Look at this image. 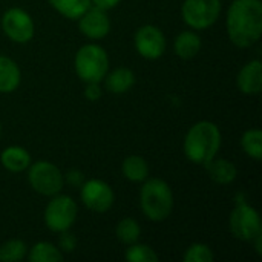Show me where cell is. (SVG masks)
Listing matches in <instances>:
<instances>
[{
  "mask_svg": "<svg viewBox=\"0 0 262 262\" xmlns=\"http://www.w3.org/2000/svg\"><path fill=\"white\" fill-rule=\"evenodd\" d=\"M227 29L230 40L239 48H247L258 41L262 32L261 0L233 2L227 14Z\"/></svg>",
  "mask_w": 262,
  "mask_h": 262,
  "instance_id": "1",
  "label": "cell"
},
{
  "mask_svg": "<svg viewBox=\"0 0 262 262\" xmlns=\"http://www.w3.org/2000/svg\"><path fill=\"white\" fill-rule=\"evenodd\" d=\"M221 146V134L210 121L196 123L184 141V152L196 164H207L216 155Z\"/></svg>",
  "mask_w": 262,
  "mask_h": 262,
  "instance_id": "2",
  "label": "cell"
},
{
  "mask_svg": "<svg viewBox=\"0 0 262 262\" xmlns=\"http://www.w3.org/2000/svg\"><path fill=\"white\" fill-rule=\"evenodd\" d=\"M141 209L152 221L166 220L173 209V195L167 183L154 178L141 189Z\"/></svg>",
  "mask_w": 262,
  "mask_h": 262,
  "instance_id": "3",
  "label": "cell"
},
{
  "mask_svg": "<svg viewBox=\"0 0 262 262\" xmlns=\"http://www.w3.org/2000/svg\"><path fill=\"white\" fill-rule=\"evenodd\" d=\"M107 55L97 45H86L75 55V71L86 83H100L107 72Z\"/></svg>",
  "mask_w": 262,
  "mask_h": 262,
  "instance_id": "4",
  "label": "cell"
},
{
  "mask_svg": "<svg viewBox=\"0 0 262 262\" xmlns=\"http://www.w3.org/2000/svg\"><path fill=\"white\" fill-rule=\"evenodd\" d=\"M220 11V0H186L183 5V18L189 26L204 29L216 21Z\"/></svg>",
  "mask_w": 262,
  "mask_h": 262,
  "instance_id": "5",
  "label": "cell"
},
{
  "mask_svg": "<svg viewBox=\"0 0 262 262\" xmlns=\"http://www.w3.org/2000/svg\"><path fill=\"white\" fill-rule=\"evenodd\" d=\"M230 229L232 233L241 241H253L262 233L261 218L258 212L247 206L246 203H239L230 216Z\"/></svg>",
  "mask_w": 262,
  "mask_h": 262,
  "instance_id": "6",
  "label": "cell"
},
{
  "mask_svg": "<svg viewBox=\"0 0 262 262\" xmlns=\"http://www.w3.org/2000/svg\"><path fill=\"white\" fill-rule=\"evenodd\" d=\"M29 183L35 192L52 196L61 190L63 177L54 164L48 161H38L29 169Z\"/></svg>",
  "mask_w": 262,
  "mask_h": 262,
  "instance_id": "7",
  "label": "cell"
},
{
  "mask_svg": "<svg viewBox=\"0 0 262 262\" xmlns=\"http://www.w3.org/2000/svg\"><path fill=\"white\" fill-rule=\"evenodd\" d=\"M77 218V204L69 196L54 198L45 212L46 226L52 232H66Z\"/></svg>",
  "mask_w": 262,
  "mask_h": 262,
  "instance_id": "8",
  "label": "cell"
},
{
  "mask_svg": "<svg viewBox=\"0 0 262 262\" xmlns=\"http://www.w3.org/2000/svg\"><path fill=\"white\" fill-rule=\"evenodd\" d=\"M2 26L5 34L18 43H26L34 35V23L28 12L18 8H12L5 12L2 18Z\"/></svg>",
  "mask_w": 262,
  "mask_h": 262,
  "instance_id": "9",
  "label": "cell"
},
{
  "mask_svg": "<svg viewBox=\"0 0 262 262\" xmlns=\"http://www.w3.org/2000/svg\"><path fill=\"white\" fill-rule=\"evenodd\" d=\"M81 200L88 209L103 213L112 207L114 192L106 183L100 180H91L81 189Z\"/></svg>",
  "mask_w": 262,
  "mask_h": 262,
  "instance_id": "10",
  "label": "cell"
},
{
  "mask_svg": "<svg viewBox=\"0 0 262 262\" xmlns=\"http://www.w3.org/2000/svg\"><path fill=\"white\" fill-rule=\"evenodd\" d=\"M135 46L137 51L150 60H155L163 55L166 49V40L163 32L155 26H143L135 34Z\"/></svg>",
  "mask_w": 262,
  "mask_h": 262,
  "instance_id": "11",
  "label": "cell"
},
{
  "mask_svg": "<svg viewBox=\"0 0 262 262\" xmlns=\"http://www.w3.org/2000/svg\"><path fill=\"white\" fill-rule=\"evenodd\" d=\"M80 29L89 38H103L111 29V23L104 9L98 6H89V9L80 17Z\"/></svg>",
  "mask_w": 262,
  "mask_h": 262,
  "instance_id": "12",
  "label": "cell"
},
{
  "mask_svg": "<svg viewBox=\"0 0 262 262\" xmlns=\"http://www.w3.org/2000/svg\"><path fill=\"white\" fill-rule=\"evenodd\" d=\"M238 86L244 94H259L262 88V64L259 60H253L246 64L238 75Z\"/></svg>",
  "mask_w": 262,
  "mask_h": 262,
  "instance_id": "13",
  "label": "cell"
},
{
  "mask_svg": "<svg viewBox=\"0 0 262 262\" xmlns=\"http://www.w3.org/2000/svg\"><path fill=\"white\" fill-rule=\"evenodd\" d=\"M20 83V69L8 57L0 55V92H12Z\"/></svg>",
  "mask_w": 262,
  "mask_h": 262,
  "instance_id": "14",
  "label": "cell"
},
{
  "mask_svg": "<svg viewBox=\"0 0 262 262\" xmlns=\"http://www.w3.org/2000/svg\"><path fill=\"white\" fill-rule=\"evenodd\" d=\"M0 160H2V164L11 172H21L28 169L31 163L29 154L23 147H17V146L5 149Z\"/></svg>",
  "mask_w": 262,
  "mask_h": 262,
  "instance_id": "15",
  "label": "cell"
},
{
  "mask_svg": "<svg viewBox=\"0 0 262 262\" xmlns=\"http://www.w3.org/2000/svg\"><path fill=\"white\" fill-rule=\"evenodd\" d=\"M204 166L207 167L210 178L220 184H229L236 177V167L227 160H210Z\"/></svg>",
  "mask_w": 262,
  "mask_h": 262,
  "instance_id": "16",
  "label": "cell"
},
{
  "mask_svg": "<svg viewBox=\"0 0 262 262\" xmlns=\"http://www.w3.org/2000/svg\"><path fill=\"white\" fill-rule=\"evenodd\" d=\"M135 81L134 72L127 68H118L115 69L106 80V86L114 94H123L132 88Z\"/></svg>",
  "mask_w": 262,
  "mask_h": 262,
  "instance_id": "17",
  "label": "cell"
},
{
  "mask_svg": "<svg viewBox=\"0 0 262 262\" xmlns=\"http://www.w3.org/2000/svg\"><path fill=\"white\" fill-rule=\"evenodd\" d=\"M201 40L195 32H181L175 41V51L181 58H192L198 54Z\"/></svg>",
  "mask_w": 262,
  "mask_h": 262,
  "instance_id": "18",
  "label": "cell"
},
{
  "mask_svg": "<svg viewBox=\"0 0 262 262\" xmlns=\"http://www.w3.org/2000/svg\"><path fill=\"white\" fill-rule=\"evenodd\" d=\"M51 5L68 18L81 17L91 6V0H49Z\"/></svg>",
  "mask_w": 262,
  "mask_h": 262,
  "instance_id": "19",
  "label": "cell"
},
{
  "mask_svg": "<svg viewBox=\"0 0 262 262\" xmlns=\"http://www.w3.org/2000/svg\"><path fill=\"white\" fill-rule=\"evenodd\" d=\"M123 173L130 181H144L149 175L147 163L141 157H129L123 163Z\"/></svg>",
  "mask_w": 262,
  "mask_h": 262,
  "instance_id": "20",
  "label": "cell"
},
{
  "mask_svg": "<svg viewBox=\"0 0 262 262\" xmlns=\"http://www.w3.org/2000/svg\"><path fill=\"white\" fill-rule=\"evenodd\" d=\"M29 261L32 262H58L63 261V255L48 243H38L32 247L29 253Z\"/></svg>",
  "mask_w": 262,
  "mask_h": 262,
  "instance_id": "21",
  "label": "cell"
},
{
  "mask_svg": "<svg viewBox=\"0 0 262 262\" xmlns=\"http://www.w3.org/2000/svg\"><path fill=\"white\" fill-rule=\"evenodd\" d=\"M243 147L247 152V155H250L255 160H261L262 158V132L258 129H252L247 130L243 135Z\"/></svg>",
  "mask_w": 262,
  "mask_h": 262,
  "instance_id": "22",
  "label": "cell"
},
{
  "mask_svg": "<svg viewBox=\"0 0 262 262\" xmlns=\"http://www.w3.org/2000/svg\"><path fill=\"white\" fill-rule=\"evenodd\" d=\"M117 236L124 244L137 243V239L140 236V226H138V223L135 220H132V218H126V220L120 221V224L117 226Z\"/></svg>",
  "mask_w": 262,
  "mask_h": 262,
  "instance_id": "23",
  "label": "cell"
},
{
  "mask_svg": "<svg viewBox=\"0 0 262 262\" xmlns=\"http://www.w3.org/2000/svg\"><path fill=\"white\" fill-rule=\"evenodd\" d=\"M25 255H26V246L18 239L8 241L0 247V261L3 262L20 261Z\"/></svg>",
  "mask_w": 262,
  "mask_h": 262,
  "instance_id": "24",
  "label": "cell"
},
{
  "mask_svg": "<svg viewBox=\"0 0 262 262\" xmlns=\"http://www.w3.org/2000/svg\"><path fill=\"white\" fill-rule=\"evenodd\" d=\"M126 259L130 262H158V256L147 246H134L127 250Z\"/></svg>",
  "mask_w": 262,
  "mask_h": 262,
  "instance_id": "25",
  "label": "cell"
},
{
  "mask_svg": "<svg viewBox=\"0 0 262 262\" xmlns=\"http://www.w3.org/2000/svg\"><path fill=\"white\" fill-rule=\"evenodd\" d=\"M186 262H210L213 261V253L212 250L204 246V244H195L190 249L186 250L184 255Z\"/></svg>",
  "mask_w": 262,
  "mask_h": 262,
  "instance_id": "26",
  "label": "cell"
},
{
  "mask_svg": "<svg viewBox=\"0 0 262 262\" xmlns=\"http://www.w3.org/2000/svg\"><path fill=\"white\" fill-rule=\"evenodd\" d=\"M101 97V89L98 86V83H88L86 88V98L91 101H97Z\"/></svg>",
  "mask_w": 262,
  "mask_h": 262,
  "instance_id": "27",
  "label": "cell"
},
{
  "mask_svg": "<svg viewBox=\"0 0 262 262\" xmlns=\"http://www.w3.org/2000/svg\"><path fill=\"white\" fill-rule=\"evenodd\" d=\"M60 244H61L63 250L72 252L74 247H75V238H74L72 235H69V233H64V235L61 236V239H60Z\"/></svg>",
  "mask_w": 262,
  "mask_h": 262,
  "instance_id": "28",
  "label": "cell"
},
{
  "mask_svg": "<svg viewBox=\"0 0 262 262\" xmlns=\"http://www.w3.org/2000/svg\"><path fill=\"white\" fill-rule=\"evenodd\" d=\"M92 2L101 9H109V8H114L120 0H92Z\"/></svg>",
  "mask_w": 262,
  "mask_h": 262,
  "instance_id": "29",
  "label": "cell"
},
{
  "mask_svg": "<svg viewBox=\"0 0 262 262\" xmlns=\"http://www.w3.org/2000/svg\"><path fill=\"white\" fill-rule=\"evenodd\" d=\"M71 183H74V184H78L80 181H81V173H78V172H72L71 175H69V178H68Z\"/></svg>",
  "mask_w": 262,
  "mask_h": 262,
  "instance_id": "30",
  "label": "cell"
},
{
  "mask_svg": "<svg viewBox=\"0 0 262 262\" xmlns=\"http://www.w3.org/2000/svg\"><path fill=\"white\" fill-rule=\"evenodd\" d=\"M0 132H2V130H0Z\"/></svg>",
  "mask_w": 262,
  "mask_h": 262,
  "instance_id": "31",
  "label": "cell"
}]
</instances>
